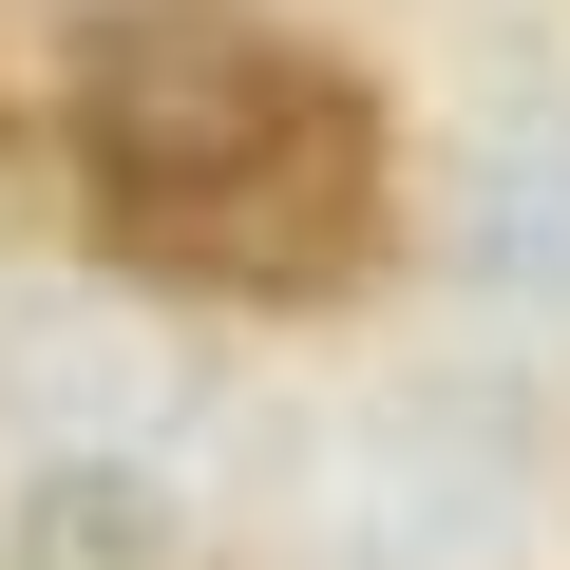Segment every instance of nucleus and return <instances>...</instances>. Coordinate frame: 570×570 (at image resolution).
<instances>
[{
	"mask_svg": "<svg viewBox=\"0 0 570 570\" xmlns=\"http://www.w3.org/2000/svg\"><path fill=\"white\" fill-rule=\"evenodd\" d=\"M381 96L228 0H153L77 58V190L153 285L209 305H324L381 266Z\"/></svg>",
	"mask_w": 570,
	"mask_h": 570,
	"instance_id": "1",
	"label": "nucleus"
},
{
	"mask_svg": "<svg viewBox=\"0 0 570 570\" xmlns=\"http://www.w3.org/2000/svg\"><path fill=\"white\" fill-rule=\"evenodd\" d=\"M456 266L494 285V305L570 324V96H513L456 171Z\"/></svg>",
	"mask_w": 570,
	"mask_h": 570,
	"instance_id": "2",
	"label": "nucleus"
},
{
	"mask_svg": "<svg viewBox=\"0 0 570 570\" xmlns=\"http://www.w3.org/2000/svg\"><path fill=\"white\" fill-rule=\"evenodd\" d=\"M20 570H190V551H171L153 475H39V513H20Z\"/></svg>",
	"mask_w": 570,
	"mask_h": 570,
	"instance_id": "3",
	"label": "nucleus"
}]
</instances>
